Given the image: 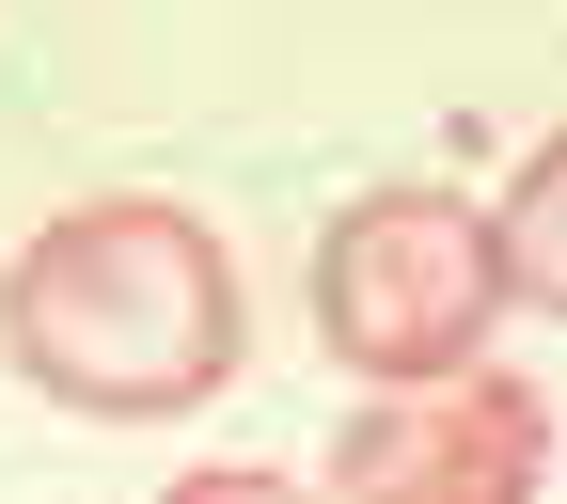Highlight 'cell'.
Segmentation results:
<instances>
[{
    "mask_svg": "<svg viewBox=\"0 0 567 504\" xmlns=\"http://www.w3.org/2000/svg\"><path fill=\"white\" fill-rule=\"evenodd\" d=\"M567 158L536 142V158L505 174V205H488V268H505V316H567Z\"/></svg>",
    "mask_w": 567,
    "mask_h": 504,
    "instance_id": "4",
    "label": "cell"
},
{
    "mask_svg": "<svg viewBox=\"0 0 567 504\" xmlns=\"http://www.w3.org/2000/svg\"><path fill=\"white\" fill-rule=\"evenodd\" d=\"M505 316V268H488V222L442 189H363L316 237V331L347 379H442L488 347Z\"/></svg>",
    "mask_w": 567,
    "mask_h": 504,
    "instance_id": "2",
    "label": "cell"
},
{
    "mask_svg": "<svg viewBox=\"0 0 567 504\" xmlns=\"http://www.w3.org/2000/svg\"><path fill=\"white\" fill-rule=\"evenodd\" d=\"M551 473V410L536 379H363V410H347L331 442V488H425V504H520Z\"/></svg>",
    "mask_w": 567,
    "mask_h": 504,
    "instance_id": "3",
    "label": "cell"
},
{
    "mask_svg": "<svg viewBox=\"0 0 567 504\" xmlns=\"http://www.w3.org/2000/svg\"><path fill=\"white\" fill-rule=\"evenodd\" d=\"M237 253L158 189H95L32 222V253L0 268V347L48 410H95V425H174L237 379Z\"/></svg>",
    "mask_w": 567,
    "mask_h": 504,
    "instance_id": "1",
    "label": "cell"
}]
</instances>
